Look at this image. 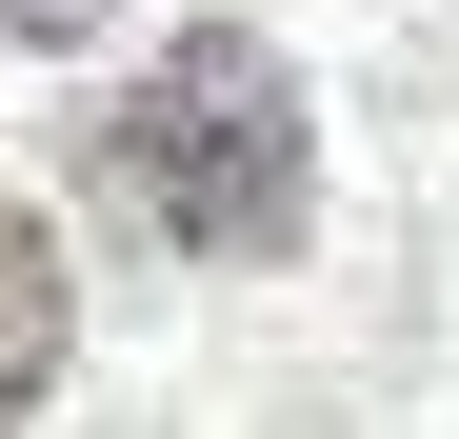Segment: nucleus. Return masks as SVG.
Wrapping results in <instances>:
<instances>
[{
  "mask_svg": "<svg viewBox=\"0 0 459 439\" xmlns=\"http://www.w3.org/2000/svg\"><path fill=\"white\" fill-rule=\"evenodd\" d=\"M100 21H120V0H0V40H40V60H60V40H100Z\"/></svg>",
  "mask_w": 459,
  "mask_h": 439,
  "instance_id": "7ed1b4c3",
  "label": "nucleus"
},
{
  "mask_svg": "<svg viewBox=\"0 0 459 439\" xmlns=\"http://www.w3.org/2000/svg\"><path fill=\"white\" fill-rule=\"evenodd\" d=\"M100 200L180 260H280L320 220V120H299V60L240 21H180L140 81L100 100Z\"/></svg>",
  "mask_w": 459,
  "mask_h": 439,
  "instance_id": "f257e3e1",
  "label": "nucleus"
},
{
  "mask_svg": "<svg viewBox=\"0 0 459 439\" xmlns=\"http://www.w3.org/2000/svg\"><path fill=\"white\" fill-rule=\"evenodd\" d=\"M60 359H81V280H60V240H40V200H0V419H21Z\"/></svg>",
  "mask_w": 459,
  "mask_h": 439,
  "instance_id": "f03ea898",
  "label": "nucleus"
}]
</instances>
